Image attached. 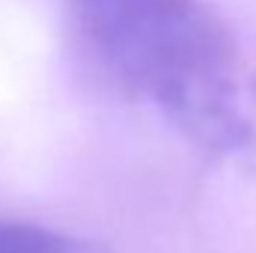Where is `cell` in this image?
<instances>
[{
	"label": "cell",
	"instance_id": "obj_2",
	"mask_svg": "<svg viewBox=\"0 0 256 253\" xmlns=\"http://www.w3.org/2000/svg\"><path fill=\"white\" fill-rule=\"evenodd\" d=\"M0 253H110L98 242L68 236L51 226L0 218Z\"/></svg>",
	"mask_w": 256,
	"mask_h": 253
},
{
	"label": "cell",
	"instance_id": "obj_1",
	"mask_svg": "<svg viewBox=\"0 0 256 253\" xmlns=\"http://www.w3.org/2000/svg\"><path fill=\"white\" fill-rule=\"evenodd\" d=\"M66 9L92 60L122 90L155 102L208 146L250 140L236 42L202 0H66Z\"/></svg>",
	"mask_w": 256,
	"mask_h": 253
}]
</instances>
